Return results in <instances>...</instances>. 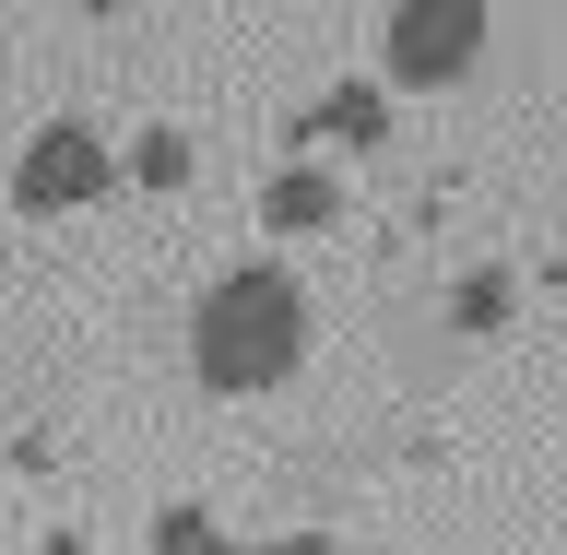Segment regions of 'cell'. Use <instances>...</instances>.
I'll list each match as a JSON object with an SVG mask.
<instances>
[{
  "mask_svg": "<svg viewBox=\"0 0 567 555\" xmlns=\"http://www.w3.org/2000/svg\"><path fill=\"white\" fill-rule=\"evenodd\" d=\"M308 331H319L308 284L284 273V260H237L189 308V367H202V390H284L308 367Z\"/></svg>",
  "mask_w": 567,
  "mask_h": 555,
  "instance_id": "obj_1",
  "label": "cell"
},
{
  "mask_svg": "<svg viewBox=\"0 0 567 555\" xmlns=\"http://www.w3.org/2000/svg\"><path fill=\"white\" fill-rule=\"evenodd\" d=\"M379 60H390V83H414V95L461 83V71L485 60V0H390Z\"/></svg>",
  "mask_w": 567,
  "mask_h": 555,
  "instance_id": "obj_2",
  "label": "cell"
},
{
  "mask_svg": "<svg viewBox=\"0 0 567 555\" xmlns=\"http://www.w3.org/2000/svg\"><path fill=\"white\" fill-rule=\"evenodd\" d=\"M106 177H118L106 131H83V119H48V131L12 154V202H24V213H83V202H106Z\"/></svg>",
  "mask_w": 567,
  "mask_h": 555,
  "instance_id": "obj_3",
  "label": "cell"
},
{
  "mask_svg": "<svg viewBox=\"0 0 567 555\" xmlns=\"http://www.w3.org/2000/svg\"><path fill=\"white\" fill-rule=\"evenodd\" d=\"M260 213H272V225H331V177H272V189H260Z\"/></svg>",
  "mask_w": 567,
  "mask_h": 555,
  "instance_id": "obj_4",
  "label": "cell"
},
{
  "mask_svg": "<svg viewBox=\"0 0 567 555\" xmlns=\"http://www.w3.org/2000/svg\"><path fill=\"white\" fill-rule=\"evenodd\" d=\"M154 555H237V544H225L202 508H154Z\"/></svg>",
  "mask_w": 567,
  "mask_h": 555,
  "instance_id": "obj_5",
  "label": "cell"
},
{
  "mask_svg": "<svg viewBox=\"0 0 567 555\" xmlns=\"http://www.w3.org/2000/svg\"><path fill=\"white\" fill-rule=\"evenodd\" d=\"M131 177H142V189H177V177H189V142H177V131H142L131 142Z\"/></svg>",
  "mask_w": 567,
  "mask_h": 555,
  "instance_id": "obj_6",
  "label": "cell"
},
{
  "mask_svg": "<svg viewBox=\"0 0 567 555\" xmlns=\"http://www.w3.org/2000/svg\"><path fill=\"white\" fill-rule=\"evenodd\" d=\"M450 319H461V331H485V319H508V284H496V273H485V284H461V296H450Z\"/></svg>",
  "mask_w": 567,
  "mask_h": 555,
  "instance_id": "obj_7",
  "label": "cell"
},
{
  "mask_svg": "<svg viewBox=\"0 0 567 555\" xmlns=\"http://www.w3.org/2000/svg\"><path fill=\"white\" fill-rule=\"evenodd\" d=\"M237 555H331L319 532H284V544H237Z\"/></svg>",
  "mask_w": 567,
  "mask_h": 555,
  "instance_id": "obj_8",
  "label": "cell"
}]
</instances>
